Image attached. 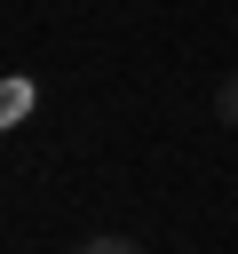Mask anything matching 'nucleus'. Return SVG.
<instances>
[{
  "label": "nucleus",
  "instance_id": "f257e3e1",
  "mask_svg": "<svg viewBox=\"0 0 238 254\" xmlns=\"http://www.w3.org/2000/svg\"><path fill=\"white\" fill-rule=\"evenodd\" d=\"M71 254H143V246H135V238H119V230H95V238H79Z\"/></svg>",
  "mask_w": 238,
  "mask_h": 254
},
{
  "label": "nucleus",
  "instance_id": "f03ea898",
  "mask_svg": "<svg viewBox=\"0 0 238 254\" xmlns=\"http://www.w3.org/2000/svg\"><path fill=\"white\" fill-rule=\"evenodd\" d=\"M214 119H222V127H238V79H222V87H214Z\"/></svg>",
  "mask_w": 238,
  "mask_h": 254
}]
</instances>
